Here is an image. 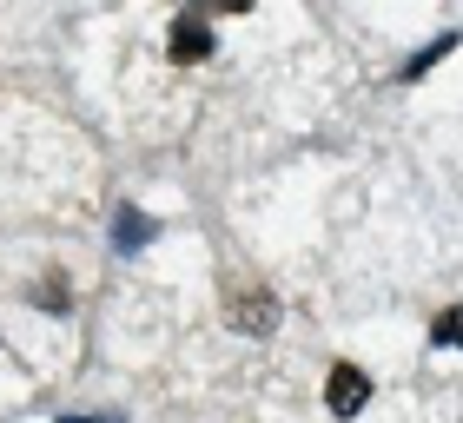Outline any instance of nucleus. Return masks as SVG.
Instances as JSON below:
<instances>
[{
  "label": "nucleus",
  "instance_id": "obj_5",
  "mask_svg": "<svg viewBox=\"0 0 463 423\" xmlns=\"http://www.w3.org/2000/svg\"><path fill=\"white\" fill-rule=\"evenodd\" d=\"M437 344H463V324H457V311L437 317Z\"/></svg>",
  "mask_w": 463,
  "mask_h": 423
},
{
  "label": "nucleus",
  "instance_id": "obj_4",
  "mask_svg": "<svg viewBox=\"0 0 463 423\" xmlns=\"http://www.w3.org/2000/svg\"><path fill=\"white\" fill-rule=\"evenodd\" d=\"M113 239H119V245H146V239H153V225H146V219H139V212H119V225H113Z\"/></svg>",
  "mask_w": 463,
  "mask_h": 423
},
{
  "label": "nucleus",
  "instance_id": "obj_3",
  "mask_svg": "<svg viewBox=\"0 0 463 423\" xmlns=\"http://www.w3.org/2000/svg\"><path fill=\"white\" fill-rule=\"evenodd\" d=\"M225 317L259 337V331H271V298H265V291H239V298H225Z\"/></svg>",
  "mask_w": 463,
  "mask_h": 423
},
{
  "label": "nucleus",
  "instance_id": "obj_1",
  "mask_svg": "<svg viewBox=\"0 0 463 423\" xmlns=\"http://www.w3.org/2000/svg\"><path fill=\"white\" fill-rule=\"evenodd\" d=\"M364 397H371V384H364V371H357V364H338V371L325 377L331 417H357V410H364Z\"/></svg>",
  "mask_w": 463,
  "mask_h": 423
},
{
  "label": "nucleus",
  "instance_id": "obj_2",
  "mask_svg": "<svg viewBox=\"0 0 463 423\" xmlns=\"http://www.w3.org/2000/svg\"><path fill=\"white\" fill-rule=\"evenodd\" d=\"M165 47H173V60H205V53H213V33H205L199 14H179L173 33H165Z\"/></svg>",
  "mask_w": 463,
  "mask_h": 423
}]
</instances>
